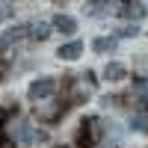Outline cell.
I'll use <instances>...</instances> for the list:
<instances>
[{"mask_svg": "<svg viewBox=\"0 0 148 148\" xmlns=\"http://www.w3.org/2000/svg\"><path fill=\"white\" fill-rule=\"evenodd\" d=\"M104 77L113 80V83H116V80H125V77H127V68L121 65V62H110V65L104 68Z\"/></svg>", "mask_w": 148, "mask_h": 148, "instance_id": "obj_8", "label": "cell"}, {"mask_svg": "<svg viewBox=\"0 0 148 148\" xmlns=\"http://www.w3.org/2000/svg\"><path fill=\"white\" fill-rule=\"evenodd\" d=\"M0 148H12V142H9L6 136H0Z\"/></svg>", "mask_w": 148, "mask_h": 148, "instance_id": "obj_15", "label": "cell"}, {"mask_svg": "<svg viewBox=\"0 0 148 148\" xmlns=\"http://www.w3.org/2000/svg\"><path fill=\"white\" fill-rule=\"evenodd\" d=\"M56 92V80L53 77H42V80H36L30 86V98L33 101H45V98H51Z\"/></svg>", "mask_w": 148, "mask_h": 148, "instance_id": "obj_2", "label": "cell"}, {"mask_svg": "<svg viewBox=\"0 0 148 148\" xmlns=\"http://www.w3.org/2000/svg\"><path fill=\"white\" fill-rule=\"evenodd\" d=\"M130 127L148 133V104H139L136 110H133V116H130Z\"/></svg>", "mask_w": 148, "mask_h": 148, "instance_id": "obj_3", "label": "cell"}, {"mask_svg": "<svg viewBox=\"0 0 148 148\" xmlns=\"http://www.w3.org/2000/svg\"><path fill=\"white\" fill-rule=\"evenodd\" d=\"M119 15L121 18H130V21H139V18H145V6L142 3H125L119 9Z\"/></svg>", "mask_w": 148, "mask_h": 148, "instance_id": "obj_6", "label": "cell"}, {"mask_svg": "<svg viewBox=\"0 0 148 148\" xmlns=\"http://www.w3.org/2000/svg\"><path fill=\"white\" fill-rule=\"evenodd\" d=\"M15 136H18V142H24V145H33L36 139H42V133L36 130L33 125H18V130H15Z\"/></svg>", "mask_w": 148, "mask_h": 148, "instance_id": "obj_4", "label": "cell"}, {"mask_svg": "<svg viewBox=\"0 0 148 148\" xmlns=\"http://www.w3.org/2000/svg\"><path fill=\"white\" fill-rule=\"evenodd\" d=\"M80 53H83V42H68V45L59 47V56L62 59H77Z\"/></svg>", "mask_w": 148, "mask_h": 148, "instance_id": "obj_10", "label": "cell"}, {"mask_svg": "<svg viewBox=\"0 0 148 148\" xmlns=\"http://www.w3.org/2000/svg\"><path fill=\"white\" fill-rule=\"evenodd\" d=\"M119 33H121V36H136V33H139V30H136V27H133V24H130V27H121V30H119Z\"/></svg>", "mask_w": 148, "mask_h": 148, "instance_id": "obj_13", "label": "cell"}, {"mask_svg": "<svg viewBox=\"0 0 148 148\" xmlns=\"http://www.w3.org/2000/svg\"><path fill=\"white\" fill-rule=\"evenodd\" d=\"M136 92H148V80H139L136 83Z\"/></svg>", "mask_w": 148, "mask_h": 148, "instance_id": "obj_14", "label": "cell"}, {"mask_svg": "<svg viewBox=\"0 0 148 148\" xmlns=\"http://www.w3.org/2000/svg\"><path fill=\"white\" fill-rule=\"evenodd\" d=\"M98 136H101V121L98 119H86L83 127L77 130V145L80 148H92L98 142Z\"/></svg>", "mask_w": 148, "mask_h": 148, "instance_id": "obj_1", "label": "cell"}, {"mask_svg": "<svg viewBox=\"0 0 148 148\" xmlns=\"http://www.w3.org/2000/svg\"><path fill=\"white\" fill-rule=\"evenodd\" d=\"M53 27L59 33H74V30H77V21H74L71 15H56L53 18Z\"/></svg>", "mask_w": 148, "mask_h": 148, "instance_id": "obj_9", "label": "cell"}, {"mask_svg": "<svg viewBox=\"0 0 148 148\" xmlns=\"http://www.w3.org/2000/svg\"><path fill=\"white\" fill-rule=\"evenodd\" d=\"M116 45H119L116 36H98V39L92 42V51L95 53H110V51H116Z\"/></svg>", "mask_w": 148, "mask_h": 148, "instance_id": "obj_5", "label": "cell"}, {"mask_svg": "<svg viewBox=\"0 0 148 148\" xmlns=\"http://www.w3.org/2000/svg\"><path fill=\"white\" fill-rule=\"evenodd\" d=\"M33 39H47V36H51V24H45V21H39V24H33V27L27 30Z\"/></svg>", "mask_w": 148, "mask_h": 148, "instance_id": "obj_11", "label": "cell"}, {"mask_svg": "<svg viewBox=\"0 0 148 148\" xmlns=\"http://www.w3.org/2000/svg\"><path fill=\"white\" fill-rule=\"evenodd\" d=\"M30 27H12V30H6V33H0V51H3L6 45H12V42H18L24 33H27Z\"/></svg>", "mask_w": 148, "mask_h": 148, "instance_id": "obj_7", "label": "cell"}, {"mask_svg": "<svg viewBox=\"0 0 148 148\" xmlns=\"http://www.w3.org/2000/svg\"><path fill=\"white\" fill-rule=\"evenodd\" d=\"M110 6H113V3H86V12L95 15V18H101V15H107V12H110Z\"/></svg>", "mask_w": 148, "mask_h": 148, "instance_id": "obj_12", "label": "cell"}]
</instances>
